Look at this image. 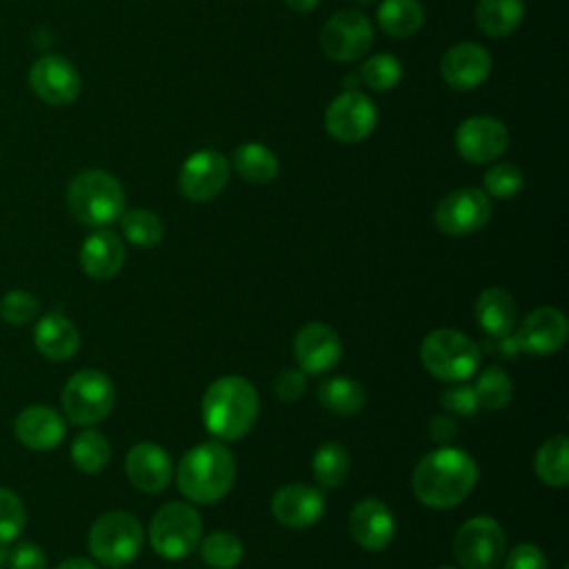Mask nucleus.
Here are the masks:
<instances>
[{
    "mask_svg": "<svg viewBox=\"0 0 569 569\" xmlns=\"http://www.w3.org/2000/svg\"><path fill=\"white\" fill-rule=\"evenodd\" d=\"M427 431H429V438H431L433 442L442 445V447L449 445V442L456 438V433H458L456 422H453L451 418H447V416H440V413L429 420Z\"/></svg>",
    "mask_w": 569,
    "mask_h": 569,
    "instance_id": "nucleus-44",
    "label": "nucleus"
},
{
    "mask_svg": "<svg viewBox=\"0 0 569 569\" xmlns=\"http://www.w3.org/2000/svg\"><path fill=\"white\" fill-rule=\"evenodd\" d=\"M120 224H122L124 238L136 247H156L164 236V224L160 216H156L149 209L122 211Z\"/></svg>",
    "mask_w": 569,
    "mask_h": 569,
    "instance_id": "nucleus-34",
    "label": "nucleus"
},
{
    "mask_svg": "<svg viewBox=\"0 0 569 569\" xmlns=\"http://www.w3.org/2000/svg\"><path fill=\"white\" fill-rule=\"evenodd\" d=\"M124 242L111 229H98L80 247V267L93 280L113 278L124 264Z\"/></svg>",
    "mask_w": 569,
    "mask_h": 569,
    "instance_id": "nucleus-22",
    "label": "nucleus"
},
{
    "mask_svg": "<svg viewBox=\"0 0 569 569\" xmlns=\"http://www.w3.org/2000/svg\"><path fill=\"white\" fill-rule=\"evenodd\" d=\"M229 182V160L216 149L191 153L178 173V189L191 202L213 200Z\"/></svg>",
    "mask_w": 569,
    "mask_h": 569,
    "instance_id": "nucleus-13",
    "label": "nucleus"
},
{
    "mask_svg": "<svg viewBox=\"0 0 569 569\" xmlns=\"http://www.w3.org/2000/svg\"><path fill=\"white\" fill-rule=\"evenodd\" d=\"M567 456H569V442L567 436L556 433L551 438H547L540 449L536 451L533 458V469L536 476L556 489H562L569 482V465H567Z\"/></svg>",
    "mask_w": 569,
    "mask_h": 569,
    "instance_id": "nucleus-28",
    "label": "nucleus"
},
{
    "mask_svg": "<svg viewBox=\"0 0 569 569\" xmlns=\"http://www.w3.org/2000/svg\"><path fill=\"white\" fill-rule=\"evenodd\" d=\"M318 400L327 411H331L336 416H353L365 407L367 396H365V389L360 387V382H356L347 376H336V378L320 382Z\"/></svg>",
    "mask_w": 569,
    "mask_h": 569,
    "instance_id": "nucleus-30",
    "label": "nucleus"
},
{
    "mask_svg": "<svg viewBox=\"0 0 569 569\" xmlns=\"http://www.w3.org/2000/svg\"><path fill=\"white\" fill-rule=\"evenodd\" d=\"M71 216L87 227H107L124 211L122 184L102 169L80 171L67 187Z\"/></svg>",
    "mask_w": 569,
    "mask_h": 569,
    "instance_id": "nucleus-4",
    "label": "nucleus"
},
{
    "mask_svg": "<svg viewBox=\"0 0 569 569\" xmlns=\"http://www.w3.org/2000/svg\"><path fill=\"white\" fill-rule=\"evenodd\" d=\"M378 111L371 98L362 91L347 89L336 96L325 113V127L340 142H360L376 129Z\"/></svg>",
    "mask_w": 569,
    "mask_h": 569,
    "instance_id": "nucleus-11",
    "label": "nucleus"
},
{
    "mask_svg": "<svg viewBox=\"0 0 569 569\" xmlns=\"http://www.w3.org/2000/svg\"><path fill=\"white\" fill-rule=\"evenodd\" d=\"M349 467H351L349 451L340 442L320 445L313 453V460H311L313 478L325 489H333V487L342 485L347 473H349Z\"/></svg>",
    "mask_w": 569,
    "mask_h": 569,
    "instance_id": "nucleus-31",
    "label": "nucleus"
},
{
    "mask_svg": "<svg viewBox=\"0 0 569 569\" xmlns=\"http://www.w3.org/2000/svg\"><path fill=\"white\" fill-rule=\"evenodd\" d=\"M525 176L513 162H498L485 173V191L493 198H513L520 193Z\"/></svg>",
    "mask_w": 569,
    "mask_h": 569,
    "instance_id": "nucleus-37",
    "label": "nucleus"
},
{
    "mask_svg": "<svg viewBox=\"0 0 569 569\" xmlns=\"http://www.w3.org/2000/svg\"><path fill=\"white\" fill-rule=\"evenodd\" d=\"M64 431L67 429L62 416L44 405H31L22 409L16 418L18 440L33 451H47L58 447L64 438Z\"/></svg>",
    "mask_w": 569,
    "mask_h": 569,
    "instance_id": "nucleus-23",
    "label": "nucleus"
},
{
    "mask_svg": "<svg viewBox=\"0 0 569 569\" xmlns=\"http://www.w3.org/2000/svg\"><path fill=\"white\" fill-rule=\"evenodd\" d=\"M258 409V391L242 376H222L202 396L204 427L218 440L242 438L253 427Z\"/></svg>",
    "mask_w": 569,
    "mask_h": 569,
    "instance_id": "nucleus-2",
    "label": "nucleus"
},
{
    "mask_svg": "<svg viewBox=\"0 0 569 569\" xmlns=\"http://www.w3.org/2000/svg\"><path fill=\"white\" fill-rule=\"evenodd\" d=\"M56 569H98L89 558H67Z\"/></svg>",
    "mask_w": 569,
    "mask_h": 569,
    "instance_id": "nucleus-45",
    "label": "nucleus"
},
{
    "mask_svg": "<svg viewBox=\"0 0 569 569\" xmlns=\"http://www.w3.org/2000/svg\"><path fill=\"white\" fill-rule=\"evenodd\" d=\"M425 22V9L418 0H382L378 24L391 38H409Z\"/></svg>",
    "mask_w": 569,
    "mask_h": 569,
    "instance_id": "nucleus-29",
    "label": "nucleus"
},
{
    "mask_svg": "<svg viewBox=\"0 0 569 569\" xmlns=\"http://www.w3.org/2000/svg\"><path fill=\"white\" fill-rule=\"evenodd\" d=\"M518 307L509 291L489 287L476 298V320L491 338L509 336L516 327Z\"/></svg>",
    "mask_w": 569,
    "mask_h": 569,
    "instance_id": "nucleus-25",
    "label": "nucleus"
},
{
    "mask_svg": "<svg viewBox=\"0 0 569 569\" xmlns=\"http://www.w3.org/2000/svg\"><path fill=\"white\" fill-rule=\"evenodd\" d=\"M402 67L391 53H376L360 67V80L373 91H389L400 82Z\"/></svg>",
    "mask_w": 569,
    "mask_h": 569,
    "instance_id": "nucleus-36",
    "label": "nucleus"
},
{
    "mask_svg": "<svg viewBox=\"0 0 569 569\" xmlns=\"http://www.w3.org/2000/svg\"><path fill=\"white\" fill-rule=\"evenodd\" d=\"M358 2H371V0H358Z\"/></svg>",
    "mask_w": 569,
    "mask_h": 569,
    "instance_id": "nucleus-48",
    "label": "nucleus"
},
{
    "mask_svg": "<svg viewBox=\"0 0 569 569\" xmlns=\"http://www.w3.org/2000/svg\"><path fill=\"white\" fill-rule=\"evenodd\" d=\"M202 533L200 513L187 502H167L160 507L149 525V542L153 551L167 560L189 556Z\"/></svg>",
    "mask_w": 569,
    "mask_h": 569,
    "instance_id": "nucleus-7",
    "label": "nucleus"
},
{
    "mask_svg": "<svg viewBox=\"0 0 569 569\" xmlns=\"http://www.w3.org/2000/svg\"><path fill=\"white\" fill-rule=\"evenodd\" d=\"M420 360L433 378L462 382L476 373L480 347L456 329H433L420 345Z\"/></svg>",
    "mask_w": 569,
    "mask_h": 569,
    "instance_id": "nucleus-5",
    "label": "nucleus"
},
{
    "mask_svg": "<svg viewBox=\"0 0 569 569\" xmlns=\"http://www.w3.org/2000/svg\"><path fill=\"white\" fill-rule=\"evenodd\" d=\"M124 471L131 485L144 493H160L173 476L169 453L156 442H138L129 449Z\"/></svg>",
    "mask_w": 569,
    "mask_h": 569,
    "instance_id": "nucleus-20",
    "label": "nucleus"
},
{
    "mask_svg": "<svg viewBox=\"0 0 569 569\" xmlns=\"http://www.w3.org/2000/svg\"><path fill=\"white\" fill-rule=\"evenodd\" d=\"M440 569H456V567H440Z\"/></svg>",
    "mask_w": 569,
    "mask_h": 569,
    "instance_id": "nucleus-47",
    "label": "nucleus"
},
{
    "mask_svg": "<svg viewBox=\"0 0 569 569\" xmlns=\"http://www.w3.org/2000/svg\"><path fill=\"white\" fill-rule=\"evenodd\" d=\"M491 56L478 42H458L440 60L442 80L456 91H471L487 80Z\"/></svg>",
    "mask_w": 569,
    "mask_h": 569,
    "instance_id": "nucleus-18",
    "label": "nucleus"
},
{
    "mask_svg": "<svg viewBox=\"0 0 569 569\" xmlns=\"http://www.w3.org/2000/svg\"><path fill=\"white\" fill-rule=\"evenodd\" d=\"M567 331V318L558 307H538L520 320L516 342L525 353L547 356L565 345Z\"/></svg>",
    "mask_w": 569,
    "mask_h": 569,
    "instance_id": "nucleus-16",
    "label": "nucleus"
},
{
    "mask_svg": "<svg viewBox=\"0 0 569 569\" xmlns=\"http://www.w3.org/2000/svg\"><path fill=\"white\" fill-rule=\"evenodd\" d=\"M456 151L473 164L491 162L509 147L507 127L491 116H471L456 129Z\"/></svg>",
    "mask_w": 569,
    "mask_h": 569,
    "instance_id": "nucleus-14",
    "label": "nucleus"
},
{
    "mask_svg": "<svg viewBox=\"0 0 569 569\" xmlns=\"http://www.w3.org/2000/svg\"><path fill=\"white\" fill-rule=\"evenodd\" d=\"M273 518L291 529L316 525L325 513V496L320 489L302 482L280 487L271 498Z\"/></svg>",
    "mask_w": 569,
    "mask_h": 569,
    "instance_id": "nucleus-19",
    "label": "nucleus"
},
{
    "mask_svg": "<svg viewBox=\"0 0 569 569\" xmlns=\"http://www.w3.org/2000/svg\"><path fill=\"white\" fill-rule=\"evenodd\" d=\"M284 4L296 13H309L311 9H316L318 0H284Z\"/></svg>",
    "mask_w": 569,
    "mask_h": 569,
    "instance_id": "nucleus-46",
    "label": "nucleus"
},
{
    "mask_svg": "<svg viewBox=\"0 0 569 569\" xmlns=\"http://www.w3.org/2000/svg\"><path fill=\"white\" fill-rule=\"evenodd\" d=\"M111 458V445L109 440L96 431L84 429L76 436L71 445V460L82 473H100Z\"/></svg>",
    "mask_w": 569,
    "mask_h": 569,
    "instance_id": "nucleus-32",
    "label": "nucleus"
},
{
    "mask_svg": "<svg viewBox=\"0 0 569 569\" xmlns=\"http://www.w3.org/2000/svg\"><path fill=\"white\" fill-rule=\"evenodd\" d=\"M525 18V0H478L476 24L489 38L513 33Z\"/></svg>",
    "mask_w": 569,
    "mask_h": 569,
    "instance_id": "nucleus-26",
    "label": "nucleus"
},
{
    "mask_svg": "<svg viewBox=\"0 0 569 569\" xmlns=\"http://www.w3.org/2000/svg\"><path fill=\"white\" fill-rule=\"evenodd\" d=\"M40 311V302L24 289H11L0 300V316L11 325H27Z\"/></svg>",
    "mask_w": 569,
    "mask_h": 569,
    "instance_id": "nucleus-39",
    "label": "nucleus"
},
{
    "mask_svg": "<svg viewBox=\"0 0 569 569\" xmlns=\"http://www.w3.org/2000/svg\"><path fill=\"white\" fill-rule=\"evenodd\" d=\"M476 480V460L465 449L445 445L418 460L411 473V489L422 505L449 509L471 493Z\"/></svg>",
    "mask_w": 569,
    "mask_h": 569,
    "instance_id": "nucleus-1",
    "label": "nucleus"
},
{
    "mask_svg": "<svg viewBox=\"0 0 569 569\" xmlns=\"http://www.w3.org/2000/svg\"><path fill=\"white\" fill-rule=\"evenodd\" d=\"M9 569H47V556L36 542L22 540L9 551Z\"/></svg>",
    "mask_w": 569,
    "mask_h": 569,
    "instance_id": "nucleus-40",
    "label": "nucleus"
},
{
    "mask_svg": "<svg viewBox=\"0 0 569 569\" xmlns=\"http://www.w3.org/2000/svg\"><path fill=\"white\" fill-rule=\"evenodd\" d=\"M236 478V462L229 449L218 442H200L191 447L178 462V489L198 505L218 502L229 493Z\"/></svg>",
    "mask_w": 569,
    "mask_h": 569,
    "instance_id": "nucleus-3",
    "label": "nucleus"
},
{
    "mask_svg": "<svg viewBox=\"0 0 569 569\" xmlns=\"http://www.w3.org/2000/svg\"><path fill=\"white\" fill-rule=\"evenodd\" d=\"M273 391L282 402H296L305 393V376L296 369H284L273 380Z\"/></svg>",
    "mask_w": 569,
    "mask_h": 569,
    "instance_id": "nucleus-43",
    "label": "nucleus"
},
{
    "mask_svg": "<svg viewBox=\"0 0 569 569\" xmlns=\"http://www.w3.org/2000/svg\"><path fill=\"white\" fill-rule=\"evenodd\" d=\"M233 169L236 173L253 184H267L278 173V158L276 153L260 144V142H242L233 151Z\"/></svg>",
    "mask_w": 569,
    "mask_h": 569,
    "instance_id": "nucleus-27",
    "label": "nucleus"
},
{
    "mask_svg": "<svg viewBox=\"0 0 569 569\" xmlns=\"http://www.w3.org/2000/svg\"><path fill=\"white\" fill-rule=\"evenodd\" d=\"M489 216H491L489 196L476 187L451 191L433 209V222L447 236L473 233L487 224Z\"/></svg>",
    "mask_w": 569,
    "mask_h": 569,
    "instance_id": "nucleus-12",
    "label": "nucleus"
},
{
    "mask_svg": "<svg viewBox=\"0 0 569 569\" xmlns=\"http://www.w3.org/2000/svg\"><path fill=\"white\" fill-rule=\"evenodd\" d=\"M351 538L367 551L385 549L396 531L393 513L378 498H365L353 505L349 513Z\"/></svg>",
    "mask_w": 569,
    "mask_h": 569,
    "instance_id": "nucleus-21",
    "label": "nucleus"
},
{
    "mask_svg": "<svg viewBox=\"0 0 569 569\" xmlns=\"http://www.w3.org/2000/svg\"><path fill=\"white\" fill-rule=\"evenodd\" d=\"M373 42V27L367 16L360 11H338L333 13L322 31H320V47L327 58L336 62H351L362 58Z\"/></svg>",
    "mask_w": 569,
    "mask_h": 569,
    "instance_id": "nucleus-10",
    "label": "nucleus"
},
{
    "mask_svg": "<svg viewBox=\"0 0 569 569\" xmlns=\"http://www.w3.org/2000/svg\"><path fill=\"white\" fill-rule=\"evenodd\" d=\"M293 356L300 371L311 376L325 373L342 356L340 336L325 322H307L293 338Z\"/></svg>",
    "mask_w": 569,
    "mask_h": 569,
    "instance_id": "nucleus-17",
    "label": "nucleus"
},
{
    "mask_svg": "<svg viewBox=\"0 0 569 569\" xmlns=\"http://www.w3.org/2000/svg\"><path fill=\"white\" fill-rule=\"evenodd\" d=\"M33 342L44 358L67 360L78 351L80 333L67 316L51 311L38 320L33 329Z\"/></svg>",
    "mask_w": 569,
    "mask_h": 569,
    "instance_id": "nucleus-24",
    "label": "nucleus"
},
{
    "mask_svg": "<svg viewBox=\"0 0 569 569\" xmlns=\"http://www.w3.org/2000/svg\"><path fill=\"white\" fill-rule=\"evenodd\" d=\"M142 525L129 511H107L89 529V551L107 567H124L142 549Z\"/></svg>",
    "mask_w": 569,
    "mask_h": 569,
    "instance_id": "nucleus-6",
    "label": "nucleus"
},
{
    "mask_svg": "<svg viewBox=\"0 0 569 569\" xmlns=\"http://www.w3.org/2000/svg\"><path fill=\"white\" fill-rule=\"evenodd\" d=\"M505 531L489 516L469 518L453 538V556L462 569H496L505 556Z\"/></svg>",
    "mask_w": 569,
    "mask_h": 569,
    "instance_id": "nucleus-9",
    "label": "nucleus"
},
{
    "mask_svg": "<svg viewBox=\"0 0 569 569\" xmlns=\"http://www.w3.org/2000/svg\"><path fill=\"white\" fill-rule=\"evenodd\" d=\"M442 405L453 411V413H473L478 402H476V393L473 387L462 385V382H453L442 391Z\"/></svg>",
    "mask_w": 569,
    "mask_h": 569,
    "instance_id": "nucleus-42",
    "label": "nucleus"
},
{
    "mask_svg": "<svg viewBox=\"0 0 569 569\" xmlns=\"http://www.w3.org/2000/svg\"><path fill=\"white\" fill-rule=\"evenodd\" d=\"M27 520L24 505L20 496L7 487H0V545L13 542Z\"/></svg>",
    "mask_w": 569,
    "mask_h": 569,
    "instance_id": "nucleus-38",
    "label": "nucleus"
},
{
    "mask_svg": "<svg viewBox=\"0 0 569 569\" xmlns=\"http://www.w3.org/2000/svg\"><path fill=\"white\" fill-rule=\"evenodd\" d=\"M198 545L204 565L213 569H233L244 553L240 538L231 531H213Z\"/></svg>",
    "mask_w": 569,
    "mask_h": 569,
    "instance_id": "nucleus-33",
    "label": "nucleus"
},
{
    "mask_svg": "<svg viewBox=\"0 0 569 569\" xmlns=\"http://www.w3.org/2000/svg\"><path fill=\"white\" fill-rule=\"evenodd\" d=\"M476 402L485 409H505L511 402L513 387L500 367H487L478 373L473 385Z\"/></svg>",
    "mask_w": 569,
    "mask_h": 569,
    "instance_id": "nucleus-35",
    "label": "nucleus"
},
{
    "mask_svg": "<svg viewBox=\"0 0 569 569\" xmlns=\"http://www.w3.org/2000/svg\"><path fill=\"white\" fill-rule=\"evenodd\" d=\"M29 84L33 93L51 107H67L80 93V76L76 67L56 53H47L31 64Z\"/></svg>",
    "mask_w": 569,
    "mask_h": 569,
    "instance_id": "nucleus-15",
    "label": "nucleus"
},
{
    "mask_svg": "<svg viewBox=\"0 0 569 569\" xmlns=\"http://www.w3.org/2000/svg\"><path fill=\"white\" fill-rule=\"evenodd\" d=\"M505 569H547V558L540 547L522 542L513 547L505 560Z\"/></svg>",
    "mask_w": 569,
    "mask_h": 569,
    "instance_id": "nucleus-41",
    "label": "nucleus"
},
{
    "mask_svg": "<svg viewBox=\"0 0 569 569\" xmlns=\"http://www.w3.org/2000/svg\"><path fill=\"white\" fill-rule=\"evenodd\" d=\"M116 389L107 373L98 369L76 371L62 389V411L73 425L91 427L109 416Z\"/></svg>",
    "mask_w": 569,
    "mask_h": 569,
    "instance_id": "nucleus-8",
    "label": "nucleus"
}]
</instances>
